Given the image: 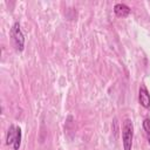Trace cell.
Masks as SVG:
<instances>
[{
  "label": "cell",
  "instance_id": "obj_1",
  "mask_svg": "<svg viewBox=\"0 0 150 150\" xmlns=\"http://www.w3.org/2000/svg\"><path fill=\"white\" fill-rule=\"evenodd\" d=\"M134 138V124L132 121L127 118L122 125V145L123 150H131Z\"/></svg>",
  "mask_w": 150,
  "mask_h": 150
},
{
  "label": "cell",
  "instance_id": "obj_2",
  "mask_svg": "<svg viewBox=\"0 0 150 150\" xmlns=\"http://www.w3.org/2000/svg\"><path fill=\"white\" fill-rule=\"evenodd\" d=\"M21 129L14 124H11L6 135V143L8 145H12L14 150H19L21 144Z\"/></svg>",
  "mask_w": 150,
  "mask_h": 150
},
{
  "label": "cell",
  "instance_id": "obj_3",
  "mask_svg": "<svg viewBox=\"0 0 150 150\" xmlns=\"http://www.w3.org/2000/svg\"><path fill=\"white\" fill-rule=\"evenodd\" d=\"M11 38H12V41L14 43L15 50L22 52L23 47H25V36H23V33L21 30V27H20L19 22H14V25L12 26V28H11Z\"/></svg>",
  "mask_w": 150,
  "mask_h": 150
},
{
  "label": "cell",
  "instance_id": "obj_4",
  "mask_svg": "<svg viewBox=\"0 0 150 150\" xmlns=\"http://www.w3.org/2000/svg\"><path fill=\"white\" fill-rule=\"evenodd\" d=\"M138 101L141 103L142 107L144 108H150V94L149 90L146 89V87L144 84H141L139 90H138Z\"/></svg>",
  "mask_w": 150,
  "mask_h": 150
},
{
  "label": "cell",
  "instance_id": "obj_5",
  "mask_svg": "<svg viewBox=\"0 0 150 150\" xmlns=\"http://www.w3.org/2000/svg\"><path fill=\"white\" fill-rule=\"evenodd\" d=\"M114 12H115V14L117 16L125 18L130 13V7L128 5H125V4H123V2H118V4H116L114 6Z\"/></svg>",
  "mask_w": 150,
  "mask_h": 150
},
{
  "label": "cell",
  "instance_id": "obj_6",
  "mask_svg": "<svg viewBox=\"0 0 150 150\" xmlns=\"http://www.w3.org/2000/svg\"><path fill=\"white\" fill-rule=\"evenodd\" d=\"M143 128H144V130L146 131V134L150 132V118H145V120L143 121Z\"/></svg>",
  "mask_w": 150,
  "mask_h": 150
},
{
  "label": "cell",
  "instance_id": "obj_7",
  "mask_svg": "<svg viewBox=\"0 0 150 150\" xmlns=\"http://www.w3.org/2000/svg\"><path fill=\"white\" fill-rule=\"evenodd\" d=\"M148 142H149V144H150V132L148 134Z\"/></svg>",
  "mask_w": 150,
  "mask_h": 150
}]
</instances>
